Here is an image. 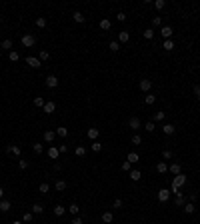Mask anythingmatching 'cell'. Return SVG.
Returning <instances> with one entry per match:
<instances>
[{
    "instance_id": "7a4b0ae2",
    "label": "cell",
    "mask_w": 200,
    "mask_h": 224,
    "mask_svg": "<svg viewBox=\"0 0 200 224\" xmlns=\"http://www.w3.org/2000/svg\"><path fill=\"white\" fill-rule=\"evenodd\" d=\"M184 184H186V176L182 174V172H180V174H176V176H174V180H172V186H178V188H182Z\"/></svg>"
},
{
    "instance_id": "ab89813d",
    "label": "cell",
    "mask_w": 200,
    "mask_h": 224,
    "mask_svg": "<svg viewBox=\"0 0 200 224\" xmlns=\"http://www.w3.org/2000/svg\"><path fill=\"white\" fill-rule=\"evenodd\" d=\"M164 50H166V52L174 50V42H172V40H164Z\"/></svg>"
},
{
    "instance_id": "4dcf8cb0",
    "label": "cell",
    "mask_w": 200,
    "mask_h": 224,
    "mask_svg": "<svg viewBox=\"0 0 200 224\" xmlns=\"http://www.w3.org/2000/svg\"><path fill=\"white\" fill-rule=\"evenodd\" d=\"M8 60H10V62H16V60H20V54L16 52V50H10V54H8Z\"/></svg>"
},
{
    "instance_id": "7c38bea8",
    "label": "cell",
    "mask_w": 200,
    "mask_h": 224,
    "mask_svg": "<svg viewBox=\"0 0 200 224\" xmlns=\"http://www.w3.org/2000/svg\"><path fill=\"white\" fill-rule=\"evenodd\" d=\"M10 154H14V156H20V152H22V148L20 146H16V144H8V148H6Z\"/></svg>"
},
{
    "instance_id": "f6af8a7d",
    "label": "cell",
    "mask_w": 200,
    "mask_h": 224,
    "mask_svg": "<svg viewBox=\"0 0 200 224\" xmlns=\"http://www.w3.org/2000/svg\"><path fill=\"white\" fill-rule=\"evenodd\" d=\"M154 6L158 8V10H164V6H166V2H164V0H156V2H154Z\"/></svg>"
},
{
    "instance_id": "8fae6325",
    "label": "cell",
    "mask_w": 200,
    "mask_h": 224,
    "mask_svg": "<svg viewBox=\"0 0 200 224\" xmlns=\"http://www.w3.org/2000/svg\"><path fill=\"white\" fill-rule=\"evenodd\" d=\"M54 138H56V132H54V130H46L44 132V142H54Z\"/></svg>"
},
{
    "instance_id": "52a82bcc",
    "label": "cell",
    "mask_w": 200,
    "mask_h": 224,
    "mask_svg": "<svg viewBox=\"0 0 200 224\" xmlns=\"http://www.w3.org/2000/svg\"><path fill=\"white\" fill-rule=\"evenodd\" d=\"M162 132L166 134V136H172V134L176 132V126L174 124H162Z\"/></svg>"
},
{
    "instance_id": "7dc6e473",
    "label": "cell",
    "mask_w": 200,
    "mask_h": 224,
    "mask_svg": "<svg viewBox=\"0 0 200 224\" xmlns=\"http://www.w3.org/2000/svg\"><path fill=\"white\" fill-rule=\"evenodd\" d=\"M132 144H142V136L140 134H134L132 136Z\"/></svg>"
},
{
    "instance_id": "836d02e7",
    "label": "cell",
    "mask_w": 200,
    "mask_h": 224,
    "mask_svg": "<svg viewBox=\"0 0 200 224\" xmlns=\"http://www.w3.org/2000/svg\"><path fill=\"white\" fill-rule=\"evenodd\" d=\"M68 212H70V214H78V212H80V206L74 202V204H70V206H68Z\"/></svg>"
},
{
    "instance_id": "4fadbf2b",
    "label": "cell",
    "mask_w": 200,
    "mask_h": 224,
    "mask_svg": "<svg viewBox=\"0 0 200 224\" xmlns=\"http://www.w3.org/2000/svg\"><path fill=\"white\" fill-rule=\"evenodd\" d=\"M154 102H156V96L148 92V94L144 96V104H146V106H152V104H154Z\"/></svg>"
},
{
    "instance_id": "681fc988",
    "label": "cell",
    "mask_w": 200,
    "mask_h": 224,
    "mask_svg": "<svg viewBox=\"0 0 200 224\" xmlns=\"http://www.w3.org/2000/svg\"><path fill=\"white\" fill-rule=\"evenodd\" d=\"M22 220L26 222V224H30V222H32V212H26V214L22 216Z\"/></svg>"
},
{
    "instance_id": "ac0fdd59",
    "label": "cell",
    "mask_w": 200,
    "mask_h": 224,
    "mask_svg": "<svg viewBox=\"0 0 200 224\" xmlns=\"http://www.w3.org/2000/svg\"><path fill=\"white\" fill-rule=\"evenodd\" d=\"M72 18H74V22H78V24H82V22H84V14H82L80 10H76L74 14H72Z\"/></svg>"
},
{
    "instance_id": "277c9868",
    "label": "cell",
    "mask_w": 200,
    "mask_h": 224,
    "mask_svg": "<svg viewBox=\"0 0 200 224\" xmlns=\"http://www.w3.org/2000/svg\"><path fill=\"white\" fill-rule=\"evenodd\" d=\"M150 88H152V80H148V78H142V80H140V90H142V92H146V94H148V92H150Z\"/></svg>"
},
{
    "instance_id": "d6a6232c",
    "label": "cell",
    "mask_w": 200,
    "mask_h": 224,
    "mask_svg": "<svg viewBox=\"0 0 200 224\" xmlns=\"http://www.w3.org/2000/svg\"><path fill=\"white\" fill-rule=\"evenodd\" d=\"M36 28H46V18L44 16H38L36 18Z\"/></svg>"
},
{
    "instance_id": "603a6c76",
    "label": "cell",
    "mask_w": 200,
    "mask_h": 224,
    "mask_svg": "<svg viewBox=\"0 0 200 224\" xmlns=\"http://www.w3.org/2000/svg\"><path fill=\"white\" fill-rule=\"evenodd\" d=\"M168 170H170V172H172V174H174V176H176V174H180V164H178V162H174V164H170V166H168Z\"/></svg>"
},
{
    "instance_id": "d4e9b609",
    "label": "cell",
    "mask_w": 200,
    "mask_h": 224,
    "mask_svg": "<svg viewBox=\"0 0 200 224\" xmlns=\"http://www.w3.org/2000/svg\"><path fill=\"white\" fill-rule=\"evenodd\" d=\"M44 104H46V100L42 98V96H36V98H34V106L36 108H44Z\"/></svg>"
},
{
    "instance_id": "5bb4252c",
    "label": "cell",
    "mask_w": 200,
    "mask_h": 224,
    "mask_svg": "<svg viewBox=\"0 0 200 224\" xmlns=\"http://www.w3.org/2000/svg\"><path fill=\"white\" fill-rule=\"evenodd\" d=\"M128 126H130L132 130H138V128H140V120H138L136 116H132V118L128 120Z\"/></svg>"
},
{
    "instance_id": "2e32d148",
    "label": "cell",
    "mask_w": 200,
    "mask_h": 224,
    "mask_svg": "<svg viewBox=\"0 0 200 224\" xmlns=\"http://www.w3.org/2000/svg\"><path fill=\"white\" fill-rule=\"evenodd\" d=\"M42 110H44L46 114H52L54 110H56V104H54V102H46V104H44V108H42Z\"/></svg>"
},
{
    "instance_id": "9f6ffc18",
    "label": "cell",
    "mask_w": 200,
    "mask_h": 224,
    "mask_svg": "<svg viewBox=\"0 0 200 224\" xmlns=\"http://www.w3.org/2000/svg\"><path fill=\"white\" fill-rule=\"evenodd\" d=\"M122 170H130V162H128V160H124V162H122Z\"/></svg>"
},
{
    "instance_id": "e0dca14e",
    "label": "cell",
    "mask_w": 200,
    "mask_h": 224,
    "mask_svg": "<svg viewBox=\"0 0 200 224\" xmlns=\"http://www.w3.org/2000/svg\"><path fill=\"white\" fill-rule=\"evenodd\" d=\"M174 204H176V206H180V208H184V204H186L184 194H178V196H176V200H174Z\"/></svg>"
},
{
    "instance_id": "484cf974",
    "label": "cell",
    "mask_w": 200,
    "mask_h": 224,
    "mask_svg": "<svg viewBox=\"0 0 200 224\" xmlns=\"http://www.w3.org/2000/svg\"><path fill=\"white\" fill-rule=\"evenodd\" d=\"M156 172H160V174H164V172H168V166H166V162H158V164H156Z\"/></svg>"
},
{
    "instance_id": "b9f144b4",
    "label": "cell",
    "mask_w": 200,
    "mask_h": 224,
    "mask_svg": "<svg viewBox=\"0 0 200 224\" xmlns=\"http://www.w3.org/2000/svg\"><path fill=\"white\" fill-rule=\"evenodd\" d=\"M152 24H154V26H160V28H162V18H160V16H152Z\"/></svg>"
},
{
    "instance_id": "bcb514c9",
    "label": "cell",
    "mask_w": 200,
    "mask_h": 224,
    "mask_svg": "<svg viewBox=\"0 0 200 224\" xmlns=\"http://www.w3.org/2000/svg\"><path fill=\"white\" fill-rule=\"evenodd\" d=\"M50 58V54L46 52V50H40V62H44V60H48Z\"/></svg>"
},
{
    "instance_id": "f907efd6",
    "label": "cell",
    "mask_w": 200,
    "mask_h": 224,
    "mask_svg": "<svg viewBox=\"0 0 200 224\" xmlns=\"http://www.w3.org/2000/svg\"><path fill=\"white\" fill-rule=\"evenodd\" d=\"M154 120H156V122H162V120H164V112H156V114H154Z\"/></svg>"
},
{
    "instance_id": "7402d4cb",
    "label": "cell",
    "mask_w": 200,
    "mask_h": 224,
    "mask_svg": "<svg viewBox=\"0 0 200 224\" xmlns=\"http://www.w3.org/2000/svg\"><path fill=\"white\" fill-rule=\"evenodd\" d=\"M126 160H128L130 164H136V162H138V160H140V156L136 154V152H130V154L126 156Z\"/></svg>"
},
{
    "instance_id": "4316f807",
    "label": "cell",
    "mask_w": 200,
    "mask_h": 224,
    "mask_svg": "<svg viewBox=\"0 0 200 224\" xmlns=\"http://www.w3.org/2000/svg\"><path fill=\"white\" fill-rule=\"evenodd\" d=\"M64 212H66V208H64V206H60V204H58V206H54V216H64Z\"/></svg>"
},
{
    "instance_id": "11a10c76",
    "label": "cell",
    "mask_w": 200,
    "mask_h": 224,
    "mask_svg": "<svg viewBox=\"0 0 200 224\" xmlns=\"http://www.w3.org/2000/svg\"><path fill=\"white\" fill-rule=\"evenodd\" d=\"M194 94H196V98H200V84H194Z\"/></svg>"
},
{
    "instance_id": "ba28073f",
    "label": "cell",
    "mask_w": 200,
    "mask_h": 224,
    "mask_svg": "<svg viewBox=\"0 0 200 224\" xmlns=\"http://www.w3.org/2000/svg\"><path fill=\"white\" fill-rule=\"evenodd\" d=\"M46 86H48V88H56L58 86V78L54 74H50L48 78H46Z\"/></svg>"
},
{
    "instance_id": "94428289",
    "label": "cell",
    "mask_w": 200,
    "mask_h": 224,
    "mask_svg": "<svg viewBox=\"0 0 200 224\" xmlns=\"http://www.w3.org/2000/svg\"><path fill=\"white\" fill-rule=\"evenodd\" d=\"M2 198H4V188L0 186V200H2Z\"/></svg>"
},
{
    "instance_id": "816d5d0a",
    "label": "cell",
    "mask_w": 200,
    "mask_h": 224,
    "mask_svg": "<svg viewBox=\"0 0 200 224\" xmlns=\"http://www.w3.org/2000/svg\"><path fill=\"white\" fill-rule=\"evenodd\" d=\"M144 128L148 130V132H152V130H156V126H154V122H146V126Z\"/></svg>"
},
{
    "instance_id": "f1b7e54d",
    "label": "cell",
    "mask_w": 200,
    "mask_h": 224,
    "mask_svg": "<svg viewBox=\"0 0 200 224\" xmlns=\"http://www.w3.org/2000/svg\"><path fill=\"white\" fill-rule=\"evenodd\" d=\"M128 40H130V34L126 30H122L120 34H118V42H128Z\"/></svg>"
},
{
    "instance_id": "db71d44e",
    "label": "cell",
    "mask_w": 200,
    "mask_h": 224,
    "mask_svg": "<svg viewBox=\"0 0 200 224\" xmlns=\"http://www.w3.org/2000/svg\"><path fill=\"white\" fill-rule=\"evenodd\" d=\"M116 20H120V22H124V20H126V14H124V12H118V14H116Z\"/></svg>"
},
{
    "instance_id": "30bf717a",
    "label": "cell",
    "mask_w": 200,
    "mask_h": 224,
    "mask_svg": "<svg viewBox=\"0 0 200 224\" xmlns=\"http://www.w3.org/2000/svg\"><path fill=\"white\" fill-rule=\"evenodd\" d=\"M86 134H88V138H90V140L94 142L96 138L100 136V130H98V128H88V132H86Z\"/></svg>"
},
{
    "instance_id": "3957f363",
    "label": "cell",
    "mask_w": 200,
    "mask_h": 224,
    "mask_svg": "<svg viewBox=\"0 0 200 224\" xmlns=\"http://www.w3.org/2000/svg\"><path fill=\"white\" fill-rule=\"evenodd\" d=\"M170 194H172V192H170L168 188L158 190V200H160V202H168V200H170Z\"/></svg>"
},
{
    "instance_id": "5b68a950",
    "label": "cell",
    "mask_w": 200,
    "mask_h": 224,
    "mask_svg": "<svg viewBox=\"0 0 200 224\" xmlns=\"http://www.w3.org/2000/svg\"><path fill=\"white\" fill-rule=\"evenodd\" d=\"M26 64L30 66V68H40V66H42V62H40V58H34V56H28V58H26Z\"/></svg>"
},
{
    "instance_id": "44dd1931",
    "label": "cell",
    "mask_w": 200,
    "mask_h": 224,
    "mask_svg": "<svg viewBox=\"0 0 200 224\" xmlns=\"http://www.w3.org/2000/svg\"><path fill=\"white\" fill-rule=\"evenodd\" d=\"M54 188H56V190H58V192H64V190L68 188V184L64 182V180H58V182H56V184H54Z\"/></svg>"
},
{
    "instance_id": "7bdbcfd3",
    "label": "cell",
    "mask_w": 200,
    "mask_h": 224,
    "mask_svg": "<svg viewBox=\"0 0 200 224\" xmlns=\"http://www.w3.org/2000/svg\"><path fill=\"white\" fill-rule=\"evenodd\" d=\"M162 158H164V160H170V158H172V150H168V148L162 150Z\"/></svg>"
},
{
    "instance_id": "680465c9",
    "label": "cell",
    "mask_w": 200,
    "mask_h": 224,
    "mask_svg": "<svg viewBox=\"0 0 200 224\" xmlns=\"http://www.w3.org/2000/svg\"><path fill=\"white\" fill-rule=\"evenodd\" d=\"M72 224H84V222H82V218H80V216H76L74 220H72Z\"/></svg>"
},
{
    "instance_id": "6f0895ef",
    "label": "cell",
    "mask_w": 200,
    "mask_h": 224,
    "mask_svg": "<svg viewBox=\"0 0 200 224\" xmlns=\"http://www.w3.org/2000/svg\"><path fill=\"white\" fill-rule=\"evenodd\" d=\"M114 208H122V200H120V198H116V200H114Z\"/></svg>"
},
{
    "instance_id": "e575fe53",
    "label": "cell",
    "mask_w": 200,
    "mask_h": 224,
    "mask_svg": "<svg viewBox=\"0 0 200 224\" xmlns=\"http://www.w3.org/2000/svg\"><path fill=\"white\" fill-rule=\"evenodd\" d=\"M2 48L4 50H12V40H10V38H4V40H2Z\"/></svg>"
},
{
    "instance_id": "f35d334b",
    "label": "cell",
    "mask_w": 200,
    "mask_h": 224,
    "mask_svg": "<svg viewBox=\"0 0 200 224\" xmlns=\"http://www.w3.org/2000/svg\"><path fill=\"white\" fill-rule=\"evenodd\" d=\"M142 36H144V38H146V40H150V38H152V36H154V30H152V28H146V30H144V32H142Z\"/></svg>"
},
{
    "instance_id": "1f68e13d",
    "label": "cell",
    "mask_w": 200,
    "mask_h": 224,
    "mask_svg": "<svg viewBox=\"0 0 200 224\" xmlns=\"http://www.w3.org/2000/svg\"><path fill=\"white\" fill-rule=\"evenodd\" d=\"M42 212H44V206H42V204H38V202H36V204L32 206V214H42Z\"/></svg>"
},
{
    "instance_id": "91938a15",
    "label": "cell",
    "mask_w": 200,
    "mask_h": 224,
    "mask_svg": "<svg viewBox=\"0 0 200 224\" xmlns=\"http://www.w3.org/2000/svg\"><path fill=\"white\" fill-rule=\"evenodd\" d=\"M194 200H196V192H192V194L188 196V202H194Z\"/></svg>"
},
{
    "instance_id": "f546056e",
    "label": "cell",
    "mask_w": 200,
    "mask_h": 224,
    "mask_svg": "<svg viewBox=\"0 0 200 224\" xmlns=\"http://www.w3.org/2000/svg\"><path fill=\"white\" fill-rule=\"evenodd\" d=\"M38 192H40V194H48V192H50V184L42 182L40 186H38Z\"/></svg>"
},
{
    "instance_id": "83f0119b",
    "label": "cell",
    "mask_w": 200,
    "mask_h": 224,
    "mask_svg": "<svg viewBox=\"0 0 200 224\" xmlns=\"http://www.w3.org/2000/svg\"><path fill=\"white\" fill-rule=\"evenodd\" d=\"M112 220H114L112 212H104V214H102V222H104V224H110Z\"/></svg>"
},
{
    "instance_id": "ffe728a7",
    "label": "cell",
    "mask_w": 200,
    "mask_h": 224,
    "mask_svg": "<svg viewBox=\"0 0 200 224\" xmlns=\"http://www.w3.org/2000/svg\"><path fill=\"white\" fill-rule=\"evenodd\" d=\"M128 176L134 180V182H138V180L142 178V172H140V170H130V174H128Z\"/></svg>"
},
{
    "instance_id": "c3c4849f",
    "label": "cell",
    "mask_w": 200,
    "mask_h": 224,
    "mask_svg": "<svg viewBox=\"0 0 200 224\" xmlns=\"http://www.w3.org/2000/svg\"><path fill=\"white\" fill-rule=\"evenodd\" d=\"M74 152H76V156H84V154H86V148H84V146H78Z\"/></svg>"
},
{
    "instance_id": "8992f818",
    "label": "cell",
    "mask_w": 200,
    "mask_h": 224,
    "mask_svg": "<svg viewBox=\"0 0 200 224\" xmlns=\"http://www.w3.org/2000/svg\"><path fill=\"white\" fill-rule=\"evenodd\" d=\"M160 34H162V38H164V40H170V36L174 34L172 26H162V28H160Z\"/></svg>"
},
{
    "instance_id": "60d3db41",
    "label": "cell",
    "mask_w": 200,
    "mask_h": 224,
    "mask_svg": "<svg viewBox=\"0 0 200 224\" xmlns=\"http://www.w3.org/2000/svg\"><path fill=\"white\" fill-rule=\"evenodd\" d=\"M90 148H92V152H100V150H102V144H100L98 140H94V142H92V146H90Z\"/></svg>"
},
{
    "instance_id": "9a60e30c",
    "label": "cell",
    "mask_w": 200,
    "mask_h": 224,
    "mask_svg": "<svg viewBox=\"0 0 200 224\" xmlns=\"http://www.w3.org/2000/svg\"><path fill=\"white\" fill-rule=\"evenodd\" d=\"M12 208V204H10V200H0V210H2V212H8V210Z\"/></svg>"
},
{
    "instance_id": "9c48e42d",
    "label": "cell",
    "mask_w": 200,
    "mask_h": 224,
    "mask_svg": "<svg viewBox=\"0 0 200 224\" xmlns=\"http://www.w3.org/2000/svg\"><path fill=\"white\" fill-rule=\"evenodd\" d=\"M58 156H60L58 148H56V146H50V148H48V158L50 160H58Z\"/></svg>"
},
{
    "instance_id": "f5cc1de1",
    "label": "cell",
    "mask_w": 200,
    "mask_h": 224,
    "mask_svg": "<svg viewBox=\"0 0 200 224\" xmlns=\"http://www.w3.org/2000/svg\"><path fill=\"white\" fill-rule=\"evenodd\" d=\"M58 152H60V154H66V152H68V146L66 144H60V146H58Z\"/></svg>"
},
{
    "instance_id": "6125c7cd",
    "label": "cell",
    "mask_w": 200,
    "mask_h": 224,
    "mask_svg": "<svg viewBox=\"0 0 200 224\" xmlns=\"http://www.w3.org/2000/svg\"><path fill=\"white\" fill-rule=\"evenodd\" d=\"M12 224H22V222H20V220H14V222H12Z\"/></svg>"
},
{
    "instance_id": "74e56055",
    "label": "cell",
    "mask_w": 200,
    "mask_h": 224,
    "mask_svg": "<svg viewBox=\"0 0 200 224\" xmlns=\"http://www.w3.org/2000/svg\"><path fill=\"white\" fill-rule=\"evenodd\" d=\"M110 50H112V52H118V50H120V42H116V40H112L110 42V46H108Z\"/></svg>"
},
{
    "instance_id": "6da1fadb",
    "label": "cell",
    "mask_w": 200,
    "mask_h": 224,
    "mask_svg": "<svg viewBox=\"0 0 200 224\" xmlns=\"http://www.w3.org/2000/svg\"><path fill=\"white\" fill-rule=\"evenodd\" d=\"M20 44H22L24 48H32V46L36 44V36L34 34H24L22 38H20Z\"/></svg>"
},
{
    "instance_id": "d6986e66",
    "label": "cell",
    "mask_w": 200,
    "mask_h": 224,
    "mask_svg": "<svg viewBox=\"0 0 200 224\" xmlns=\"http://www.w3.org/2000/svg\"><path fill=\"white\" fill-rule=\"evenodd\" d=\"M194 210H196L194 202H186V204H184V212L186 214H194Z\"/></svg>"
},
{
    "instance_id": "8d00e7d4",
    "label": "cell",
    "mask_w": 200,
    "mask_h": 224,
    "mask_svg": "<svg viewBox=\"0 0 200 224\" xmlns=\"http://www.w3.org/2000/svg\"><path fill=\"white\" fill-rule=\"evenodd\" d=\"M56 134H58L60 138H66V136H68V128H64V126H60V128L56 130Z\"/></svg>"
},
{
    "instance_id": "cb8c5ba5",
    "label": "cell",
    "mask_w": 200,
    "mask_h": 224,
    "mask_svg": "<svg viewBox=\"0 0 200 224\" xmlns=\"http://www.w3.org/2000/svg\"><path fill=\"white\" fill-rule=\"evenodd\" d=\"M110 26H112V22H110L108 18H102L100 20V28H102V30H110Z\"/></svg>"
},
{
    "instance_id": "ee69618b",
    "label": "cell",
    "mask_w": 200,
    "mask_h": 224,
    "mask_svg": "<svg viewBox=\"0 0 200 224\" xmlns=\"http://www.w3.org/2000/svg\"><path fill=\"white\" fill-rule=\"evenodd\" d=\"M28 166H30V164H28V160H20V162H18V168H20V170H26Z\"/></svg>"
},
{
    "instance_id": "d590c367",
    "label": "cell",
    "mask_w": 200,
    "mask_h": 224,
    "mask_svg": "<svg viewBox=\"0 0 200 224\" xmlns=\"http://www.w3.org/2000/svg\"><path fill=\"white\" fill-rule=\"evenodd\" d=\"M32 150L36 152V154H42V152H44V146L38 144V142H34V144H32Z\"/></svg>"
}]
</instances>
